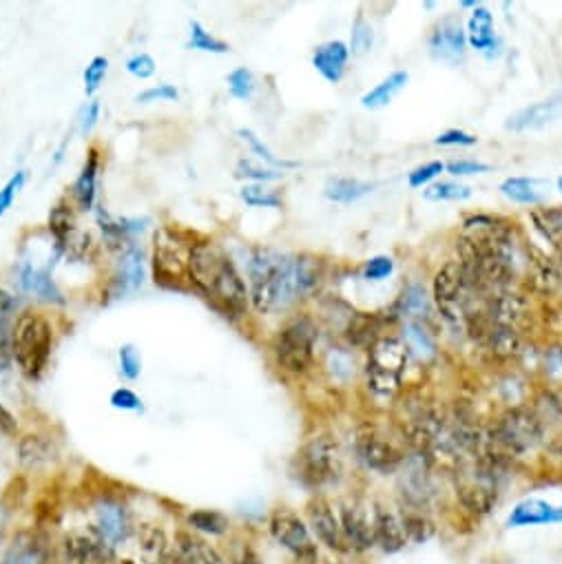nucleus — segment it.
Segmentation results:
<instances>
[{"instance_id":"obj_4","label":"nucleus","mask_w":562,"mask_h":564,"mask_svg":"<svg viewBox=\"0 0 562 564\" xmlns=\"http://www.w3.org/2000/svg\"><path fill=\"white\" fill-rule=\"evenodd\" d=\"M410 354L397 337H379L368 350L366 385L374 401H392L403 383Z\"/></svg>"},{"instance_id":"obj_43","label":"nucleus","mask_w":562,"mask_h":564,"mask_svg":"<svg viewBox=\"0 0 562 564\" xmlns=\"http://www.w3.org/2000/svg\"><path fill=\"white\" fill-rule=\"evenodd\" d=\"M228 91H231V96L237 100H244L248 102L255 96V89H257V80H255V73L246 67H237L231 73H228Z\"/></svg>"},{"instance_id":"obj_12","label":"nucleus","mask_w":562,"mask_h":564,"mask_svg":"<svg viewBox=\"0 0 562 564\" xmlns=\"http://www.w3.org/2000/svg\"><path fill=\"white\" fill-rule=\"evenodd\" d=\"M131 514L120 498H104L96 507V534L109 549L118 547L131 534Z\"/></svg>"},{"instance_id":"obj_26","label":"nucleus","mask_w":562,"mask_h":564,"mask_svg":"<svg viewBox=\"0 0 562 564\" xmlns=\"http://www.w3.org/2000/svg\"><path fill=\"white\" fill-rule=\"evenodd\" d=\"M20 286L25 292L34 295L43 301H51V304H65L60 288L56 286L54 277H51L49 268H38L34 264H25L20 268Z\"/></svg>"},{"instance_id":"obj_9","label":"nucleus","mask_w":562,"mask_h":564,"mask_svg":"<svg viewBox=\"0 0 562 564\" xmlns=\"http://www.w3.org/2000/svg\"><path fill=\"white\" fill-rule=\"evenodd\" d=\"M270 534L279 542L281 547L288 549L293 556L304 564H315L319 558L317 545L310 538V529L306 522L301 520L295 511L290 509H277L270 516Z\"/></svg>"},{"instance_id":"obj_52","label":"nucleus","mask_w":562,"mask_h":564,"mask_svg":"<svg viewBox=\"0 0 562 564\" xmlns=\"http://www.w3.org/2000/svg\"><path fill=\"white\" fill-rule=\"evenodd\" d=\"M138 102L142 104H149V102H175V100H180V91L175 85H169V82H164V85H158V87H149V89H144L138 93V98H135Z\"/></svg>"},{"instance_id":"obj_29","label":"nucleus","mask_w":562,"mask_h":564,"mask_svg":"<svg viewBox=\"0 0 562 564\" xmlns=\"http://www.w3.org/2000/svg\"><path fill=\"white\" fill-rule=\"evenodd\" d=\"M18 458L29 469L43 467L56 458V445L43 434H27L18 443Z\"/></svg>"},{"instance_id":"obj_45","label":"nucleus","mask_w":562,"mask_h":564,"mask_svg":"<svg viewBox=\"0 0 562 564\" xmlns=\"http://www.w3.org/2000/svg\"><path fill=\"white\" fill-rule=\"evenodd\" d=\"M235 177L239 180H251V184H268L275 182L284 177V171H275V169H262L251 160H239L235 166Z\"/></svg>"},{"instance_id":"obj_57","label":"nucleus","mask_w":562,"mask_h":564,"mask_svg":"<svg viewBox=\"0 0 562 564\" xmlns=\"http://www.w3.org/2000/svg\"><path fill=\"white\" fill-rule=\"evenodd\" d=\"M111 405L116 407V410H122V412H140L142 410V399L129 388H118L116 392L111 394Z\"/></svg>"},{"instance_id":"obj_37","label":"nucleus","mask_w":562,"mask_h":564,"mask_svg":"<svg viewBox=\"0 0 562 564\" xmlns=\"http://www.w3.org/2000/svg\"><path fill=\"white\" fill-rule=\"evenodd\" d=\"M532 219L536 228L547 242L556 248H562V208H543V211H534Z\"/></svg>"},{"instance_id":"obj_14","label":"nucleus","mask_w":562,"mask_h":564,"mask_svg":"<svg viewBox=\"0 0 562 564\" xmlns=\"http://www.w3.org/2000/svg\"><path fill=\"white\" fill-rule=\"evenodd\" d=\"M308 514V522L315 536L321 540V545H326L330 551L343 553L348 551V542L343 538V529H341V520L337 518L335 511L326 503L324 498H315L310 500L306 507Z\"/></svg>"},{"instance_id":"obj_5","label":"nucleus","mask_w":562,"mask_h":564,"mask_svg":"<svg viewBox=\"0 0 562 564\" xmlns=\"http://www.w3.org/2000/svg\"><path fill=\"white\" fill-rule=\"evenodd\" d=\"M153 281L166 290H191L189 253L197 244L189 233H178V228H162L153 239Z\"/></svg>"},{"instance_id":"obj_6","label":"nucleus","mask_w":562,"mask_h":564,"mask_svg":"<svg viewBox=\"0 0 562 564\" xmlns=\"http://www.w3.org/2000/svg\"><path fill=\"white\" fill-rule=\"evenodd\" d=\"M317 339V323L310 317H297L275 332L273 341H270V352L281 370L301 376L315 363Z\"/></svg>"},{"instance_id":"obj_19","label":"nucleus","mask_w":562,"mask_h":564,"mask_svg":"<svg viewBox=\"0 0 562 564\" xmlns=\"http://www.w3.org/2000/svg\"><path fill=\"white\" fill-rule=\"evenodd\" d=\"M62 551H65V564H113L111 549L98 534H71L65 538Z\"/></svg>"},{"instance_id":"obj_35","label":"nucleus","mask_w":562,"mask_h":564,"mask_svg":"<svg viewBox=\"0 0 562 564\" xmlns=\"http://www.w3.org/2000/svg\"><path fill=\"white\" fill-rule=\"evenodd\" d=\"M186 520H189L191 529L202 531V534L208 536H224L228 527H231V522H228L222 511L215 509H195Z\"/></svg>"},{"instance_id":"obj_8","label":"nucleus","mask_w":562,"mask_h":564,"mask_svg":"<svg viewBox=\"0 0 562 564\" xmlns=\"http://www.w3.org/2000/svg\"><path fill=\"white\" fill-rule=\"evenodd\" d=\"M492 463L481 461L472 469L456 472V498L461 507L472 516H485L494 509L498 500V485Z\"/></svg>"},{"instance_id":"obj_13","label":"nucleus","mask_w":562,"mask_h":564,"mask_svg":"<svg viewBox=\"0 0 562 564\" xmlns=\"http://www.w3.org/2000/svg\"><path fill=\"white\" fill-rule=\"evenodd\" d=\"M428 47L434 60L456 65L465 58L467 51V36L459 18H443L439 25H434L432 34L428 38Z\"/></svg>"},{"instance_id":"obj_34","label":"nucleus","mask_w":562,"mask_h":564,"mask_svg":"<svg viewBox=\"0 0 562 564\" xmlns=\"http://www.w3.org/2000/svg\"><path fill=\"white\" fill-rule=\"evenodd\" d=\"M138 540L144 556H149L155 562H160L166 553H169V538H166L164 529L158 525H151V522L140 525Z\"/></svg>"},{"instance_id":"obj_21","label":"nucleus","mask_w":562,"mask_h":564,"mask_svg":"<svg viewBox=\"0 0 562 564\" xmlns=\"http://www.w3.org/2000/svg\"><path fill=\"white\" fill-rule=\"evenodd\" d=\"M350 49L341 40H330V43L319 45L312 54V67H315L321 76H324L332 85L343 80L348 69Z\"/></svg>"},{"instance_id":"obj_31","label":"nucleus","mask_w":562,"mask_h":564,"mask_svg":"<svg viewBox=\"0 0 562 564\" xmlns=\"http://www.w3.org/2000/svg\"><path fill=\"white\" fill-rule=\"evenodd\" d=\"M430 292L419 281H410L401 290V297L397 299V310L399 317H408L410 321H419L421 317L430 315Z\"/></svg>"},{"instance_id":"obj_60","label":"nucleus","mask_w":562,"mask_h":564,"mask_svg":"<svg viewBox=\"0 0 562 564\" xmlns=\"http://www.w3.org/2000/svg\"><path fill=\"white\" fill-rule=\"evenodd\" d=\"M5 527H7V509L0 505V536H3Z\"/></svg>"},{"instance_id":"obj_17","label":"nucleus","mask_w":562,"mask_h":564,"mask_svg":"<svg viewBox=\"0 0 562 564\" xmlns=\"http://www.w3.org/2000/svg\"><path fill=\"white\" fill-rule=\"evenodd\" d=\"M560 116H562V91L547 100H540L532 104V107L516 111L514 116L507 118L505 129L514 131V133L536 131V129L547 127V124L551 122H556Z\"/></svg>"},{"instance_id":"obj_16","label":"nucleus","mask_w":562,"mask_h":564,"mask_svg":"<svg viewBox=\"0 0 562 564\" xmlns=\"http://www.w3.org/2000/svg\"><path fill=\"white\" fill-rule=\"evenodd\" d=\"M0 564H56L49 540L40 531H23L14 538Z\"/></svg>"},{"instance_id":"obj_50","label":"nucleus","mask_w":562,"mask_h":564,"mask_svg":"<svg viewBox=\"0 0 562 564\" xmlns=\"http://www.w3.org/2000/svg\"><path fill=\"white\" fill-rule=\"evenodd\" d=\"M27 182V173L25 171H16L9 180L5 182V186L0 188V217H3L9 208L14 206L18 193L23 191V186Z\"/></svg>"},{"instance_id":"obj_2","label":"nucleus","mask_w":562,"mask_h":564,"mask_svg":"<svg viewBox=\"0 0 562 564\" xmlns=\"http://www.w3.org/2000/svg\"><path fill=\"white\" fill-rule=\"evenodd\" d=\"M191 284L208 299L224 317H244L251 301V292L239 270L220 246L200 239L189 253Z\"/></svg>"},{"instance_id":"obj_10","label":"nucleus","mask_w":562,"mask_h":564,"mask_svg":"<svg viewBox=\"0 0 562 564\" xmlns=\"http://www.w3.org/2000/svg\"><path fill=\"white\" fill-rule=\"evenodd\" d=\"M357 454L363 465L379 474L397 472L405 461L403 449L377 427H363L357 434Z\"/></svg>"},{"instance_id":"obj_47","label":"nucleus","mask_w":562,"mask_h":564,"mask_svg":"<svg viewBox=\"0 0 562 564\" xmlns=\"http://www.w3.org/2000/svg\"><path fill=\"white\" fill-rule=\"evenodd\" d=\"M443 173H445V164L439 162V160L428 162V164H421V166H416L414 171H410L408 184L412 188H428L430 184H434L436 180H439Z\"/></svg>"},{"instance_id":"obj_27","label":"nucleus","mask_w":562,"mask_h":564,"mask_svg":"<svg viewBox=\"0 0 562 564\" xmlns=\"http://www.w3.org/2000/svg\"><path fill=\"white\" fill-rule=\"evenodd\" d=\"M501 193L514 204L540 206L545 202V182L536 180V177H505L501 182Z\"/></svg>"},{"instance_id":"obj_53","label":"nucleus","mask_w":562,"mask_h":564,"mask_svg":"<svg viewBox=\"0 0 562 564\" xmlns=\"http://www.w3.org/2000/svg\"><path fill=\"white\" fill-rule=\"evenodd\" d=\"M14 312H16V297L5 288H0V339L5 341L12 339V334H9V321H12Z\"/></svg>"},{"instance_id":"obj_15","label":"nucleus","mask_w":562,"mask_h":564,"mask_svg":"<svg viewBox=\"0 0 562 564\" xmlns=\"http://www.w3.org/2000/svg\"><path fill=\"white\" fill-rule=\"evenodd\" d=\"M467 45L476 49L478 54H483L485 58H498L501 56V38L496 34L494 27V16L487 7L478 5L472 9L470 20H467Z\"/></svg>"},{"instance_id":"obj_40","label":"nucleus","mask_w":562,"mask_h":564,"mask_svg":"<svg viewBox=\"0 0 562 564\" xmlns=\"http://www.w3.org/2000/svg\"><path fill=\"white\" fill-rule=\"evenodd\" d=\"M401 518H403L405 534H408V540L425 542L434 534V525L430 522V518H428V514H425V511L403 507Z\"/></svg>"},{"instance_id":"obj_44","label":"nucleus","mask_w":562,"mask_h":564,"mask_svg":"<svg viewBox=\"0 0 562 564\" xmlns=\"http://www.w3.org/2000/svg\"><path fill=\"white\" fill-rule=\"evenodd\" d=\"M326 370L335 381L346 383L355 376V359H352V354L343 348H332L326 354Z\"/></svg>"},{"instance_id":"obj_24","label":"nucleus","mask_w":562,"mask_h":564,"mask_svg":"<svg viewBox=\"0 0 562 564\" xmlns=\"http://www.w3.org/2000/svg\"><path fill=\"white\" fill-rule=\"evenodd\" d=\"M374 540L385 553H397L408 545L401 514L390 509H374Z\"/></svg>"},{"instance_id":"obj_41","label":"nucleus","mask_w":562,"mask_h":564,"mask_svg":"<svg viewBox=\"0 0 562 564\" xmlns=\"http://www.w3.org/2000/svg\"><path fill=\"white\" fill-rule=\"evenodd\" d=\"M374 47V29L366 20V16L359 14L352 23V31H350V54L352 56H366L370 54Z\"/></svg>"},{"instance_id":"obj_25","label":"nucleus","mask_w":562,"mask_h":564,"mask_svg":"<svg viewBox=\"0 0 562 564\" xmlns=\"http://www.w3.org/2000/svg\"><path fill=\"white\" fill-rule=\"evenodd\" d=\"M173 545L182 564H226L222 553L200 536H195L193 531H178Z\"/></svg>"},{"instance_id":"obj_33","label":"nucleus","mask_w":562,"mask_h":564,"mask_svg":"<svg viewBox=\"0 0 562 564\" xmlns=\"http://www.w3.org/2000/svg\"><path fill=\"white\" fill-rule=\"evenodd\" d=\"M74 211H71V206H67L65 202L56 204L51 208L49 213V233L54 237L56 242V250L62 253V250L71 246V235H74Z\"/></svg>"},{"instance_id":"obj_28","label":"nucleus","mask_w":562,"mask_h":564,"mask_svg":"<svg viewBox=\"0 0 562 564\" xmlns=\"http://www.w3.org/2000/svg\"><path fill=\"white\" fill-rule=\"evenodd\" d=\"M401 341H403V346H405V350H408L410 357L416 359V361H421V363H430L432 359H436V354H439V350H436L434 337L421 321L405 323Z\"/></svg>"},{"instance_id":"obj_7","label":"nucleus","mask_w":562,"mask_h":564,"mask_svg":"<svg viewBox=\"0 0 562 564\" xmlns=\"http://www.w3.org/2000/svg\"><path fill=\"white\" fill-rule=\"evenodd\" d=\"M297 476L308 487H321L339 476V445L330 434L312 436L310 441L299 449L297 458Z\"/></svg>"},{"instance_id":"obj_1","label":"nucleus","mask_w":562,"mask_h":564,"mask_svg":"<svg viewBox=\"0 0 562 564\" xmlns=\"http://www.w3.org/2000/svg\"><path fill=\"white\" fill-rule=\"evenodd\" d=\"M324 279V261L315 255H284L255 248L248 257L251 301L257 312H284L312 295Z\"/></svg>"},{"instance_id":"obj_39","label":"nucleus","mask_w":562,"mask_h":564,"mask_svg":"<svg viewBox=\"0 0 562 564\" xmlns=\"http://www.w3.org/2000/svg\"><path fill=\"white\" fill-rule=\"evenodd\" d=\"M237 135L248 144V149L253 151V155H257V160H262V162L270 164L275 171H279V169H281V171H284V169H295V166H297V162L286 160V158H279V155H275L273 151H270L268 146L257 138L255 131H251V129H239Z\"/></svg>"},{"instance_id":"obj_32","label":"nucleus","mask_w":562,"mask_h":564,"mask_svg":"<svg viewBox=\"0 0 562 564\" xmlns=\"http://www.w3.org/2000/svg\"><path fill=\"white\" fill-rule=\"evenodd\" d=\"M374 191L372 182L357 180V177H330L324 188V195L335 204H352L359 202Z\"/></svg>"},{"instance_id":"obj_49","label":"nucleus","mask_w":562,"mask_h":564,"mask_svg":"<svg viewBox=\"0 0 562 564\" xmlns=\"http://www.w3.org/2000/svg\"><path fill=\"white\" fill-rule=\"evenodd\" d=\"M392 273H394V259L388 255L370 257L361 268V275L366 281H383L392 277Z\"/></svg>"},{"instance_id":"obj_48","label":"nucleus","mask_w":562,"mask_h":564,"mask_svg":"<svg viewBox=\"0 0 562 564\" xmlns=\"http://www.w3.org/2000/svg\"><path fill=\"white\" fill-rule=\"evenodd\" d=\"M118 361L124 379L135 381L142 374V357L133 343H124V346L118 350Z\"/></svg>"},{"instance_id":"obj_54","label":"nucleus","mask_w":562,"mask_h":564,"mask_svg":"<svg viewBox=\"0 0 562 564\" xmlns=\"http://www.w3.org/2000/svg\"><path fill=\"white\" fill-rule=\"evenodd\" d=\"M100 102L98 100H91L89 104H85V107L80 109L78 113V133L82 135V138H87V135L96 129V124L100 120Z\"/></svg>"},{"instance_id":"obj_56","label":"nucleus","mask_w":562,"mask_h":564,"mask_svg":"<svg viewBox=\"0 0 562 564\" xmlns=\"http://www.w3.org/2000/svg\"><path fill=\"white\" fill-rule=\"evenodd\" d=\"M478 142V138L470 131H463V129H450V131H443L441 135H436L434 144L436 146H474Z\"/></svg>"},{"instance_id":"obj_62","label":"nucleus","mask_w":562,"mask_h":564,"mask_svg":"<svg viewBox=\"0 0 562 564\" xmlns=\"http://www.w3.org/2000/svg\"><path fill=\"white\" fill-rule=\"evenodd\" d=\"M560 357H562V350H560Z\"/></svg>"},{"instance_id":"obj_51","label":"nucleus","mask_w":562,"mask_h":564,"mask_svg":"<svg viewBox=\"0 0 562 564\" xmlns=\"http://www.w3.org/2000/svg\"><path fill=\"white\" fill-rule=\"evenodd\" d=\"M155 69H158V62H155L151 54H144V51H140V54H135L127 60V71L138 80L151 78Z\"/></svg>"},{"instance_id":"obj_61","label":"nucleus","mask_w":562,"mask_h":564,"mask_svg":"<svg viewBox=\"0 0 562 564\" xmlns=\"http://www.w3.org/2000/svg\"><path fill=\"white\" fill-rule=\"evenodd\" d=\"M558 191H560V195H562V177H558Z\"/></svg>"},{"instance_id":"obj_23","label":"nucleus","mask_w":562,"mask_h":564,"mask_svg":"<svg viewBox=\"0 0 562 564\" xmlns=\"http://www.w3.org/2000/svg\"><path fill=\"white\" fill-rule=\"evenodd\" d=\"M144 281V253L138 246L124 248L118 259V270L116 279H113V290H116V297L129 295L135 292Z\"/></svg>"},{"instance_id":"obj_38","label":"nucleus","mask_w":562,"mask_h":564,"mask_svg":"<svg viewBox=\"0 0 562 564\" xmlns=\"http://www.w3.org/2000/svg\"><path fill=\"white\" fill-rule=\"evenodd\" d=\"M239 197L246 206L253 208H281L284 206V200H281L279 191L270 188L266 184H244L242 191H239Z\"/></svg>"},{"instance_id":"obj_18","label":"nucleus","mask_w":562,"mask_h":564,"mask_svg":"<svg viewBox=\"0 0 562 564\" xmlns=\"http://www.w3.org/2000/svg\"><path fill=\"white\" fill-rule=\"evenodd\" d=\"M341 529L348 547L355 551H368L377 540H374V511L368 516V511L361 505H346L341 509Z\"/></svg>"},{"instance_id":"obj_30","label":"nucleus","mask_w":562,"mask_h":564,"mask_svg":"<svg viewBox=\"0 0 562 564\" xmlns=\"http://www.w3.org/2000/svg\"><path fill=\"white\" fill-rule=\"evenodd\" d=\"M410 80L408 71H394L388 78H383L379 85H374L368 93L361 96V107L366 109H383L399 96Z\"/></svg>"},{"instance_id":"obj_20","label":"nucleus","mask_w":562,"mask_h":564,"mask_svg":"<svg viewBox=\"0 0 562 564\" xmlns=\"http://www.w3.org/2000/svg\"><path fill=\"white\" fill-rule=\"evenodd\" d=\"M98 173H100V151L96 149V146H91L87 153V160L80 169V175L76 177L74 186H71V197H74L78 211L82 213H87L93 206H96Z\"/></svg>"},{"instance_id":"obj_46","label":"nucleus","mask_w":562,"mask_h":564,"mask_svg":"<svg viewBox=\"0 0 562 564\" xmlns=\"http://www.w3.org/2000/svg\"><path fill=\"white\" fill-rule=\"evenodd\" d=\"M107 71H109V60L104 56H96L89 62L85 73H82V80H85V93L89 98L102 87L104 78H107Z\"/></svg>"},{"instance_id":"obj_55","label":"nucleus","mask_w":562,"mask_h":564,"mask_svg":"<svg viewBox=\"0 0 562 564\" xmlns=\"http://www.w3.org/2000/svg\"><path fill=\"white\" fill-rule=\"evenodd\" d=\"M492 166L478 160H454L445 164V171L454 177H465V175H483L489 173Z\"/></svg>"},{"instance_id":"obj_59","label":"nucleus","mask_w":562,"mask_h":564,"mask_svg":"<svg viewBox=\"0 0 562 564\" xmlns=\"http://www.w3.org/2000/svg\"><path fill=\"white\" fill-rule=\"evenodd\" d=\"M235 564H264V562H262V558L257 556V551L251 545H244L242 549L237 551Z\"/></svg>"},{"instance_id":"obj_36","label":"nucleus","mask_w":562,"mask_h":564,"mask_svg":"<svg viewBox=\"0 0 562 564\" xmlns=\"http://www.w3.org/2000/svg\"><path fill=\"white\" fill-rule=\"evenodd\" d=\"M423 197L428 202H465L472 197V188L461 182L452 180H436L423 191Z\"/></svg>"},{"instance_id":"obj_58","label":"nucleus","mask_w":562,"mask_h":564,"mask_svg":"<svg viewBox=\"0 0 562 564\" xmlns=\"http://www.w3.org/2000/svg\"><path fill=\"white\" fill-rule=\"evenodd\" d=\"M18 430V423H16V416L7 410V407L0 403V434L5 436H14Z\"/></svg>"},{"instance_id":"obj_11","label":"nucleus","mask_w":562,"mask_h":564,"mask_svg":"<svg viewBox=\"0 0 562 564\" xmlns=\"http://www.w3.org/2000/svg\"><path fill=\"white\" fill-rule=\"evenodd\" d=\"M465 290L467 281L459 261H447L445 266L436 270L432 281V297L445 319H459L463 315Z\"/></svg>"},{"instance_id":"obj_22","label":"nucleus","mask_w":562,"mask_h":564,"mask_svg":"<svg viewBox=\"0 0 562 564\" xmlns=\"http://www.w3.org/2000/svg\"><path fill=\"white\" fill-rule=\"evenodd\" d=\"M562 522V507H554L547 500L529 498L518 503L507 518L509 527H536V525H558Z\"/></svg>"},{"instance_id":"obj_42","label":"nucleus","mask_w":562,"mask_h":564,"mask_svg":"<svg viewBox=\"0 0 562 564\" xmlns=\"http://www.w3.org/2000/svg\"><path fill=\"white\" fill-rule=\"evenodd\" d=\"M186 47L195 49V51H206V54H226V51L231 49L224 43V40L215 38L213 34H208L204 25L197 23V20H193V23H191L189 43H186Z\"/></svg>"},{"instance_id":"obj_3","label":"nucleus","mask_w":562,"mask_h":564,"mask_svg":"<svg viewBox=\"0 0 562 564\" xmlns=\"http://www.w3.org/2000/svg\"><path fill=\"white\" fill-rule=\"evenodd\" d=\"M54 328L43 312L27 310L18 315L12 330V357L29 381H40L49 365Z\"/></svg>"}]
</instances>
